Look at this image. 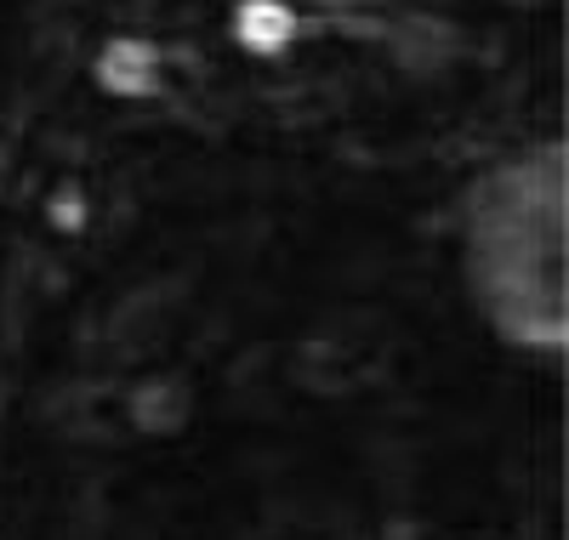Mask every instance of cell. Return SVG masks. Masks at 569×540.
<instances>
[{
	"mask_svg": "<svg viewBox=\"0 0 569 540\" xmlns=\"http://www.w3.org/2000/svg\"><path fill=\"white\" fill-rule=\"evenodd\" d=\"M228 34L240 40L246 52L268 58V52H279V46H291V34H297V12L284 7V0H240V7H233Z\"/></svg>",
	"mask_w": 569,
	"mask_h": 540,
	"instance_id": "7a4b0ae2",
	"label": "cell"
},
{
	"mask_svg": "<svg viewBox=\"0 0 569 540\" xmlns=\"http://www.w3.org/2000/svg\"><path fill=\"white\" fill-rule=\"evenodd\" d=\"M98 86L114 97H149L160 86V52L149 40H109L98 52Z\"/></svg>",
	"mask_w": 569,
	"mask_h": 540,
	"instance_id": "6da1fadb",
	"label": "cell"
},
{
	"mask_svg": "<svg viewBox=\"0 0 569 540\" xmlns=\"http://www.w3.org/2000/svg\"><path fill=\"white\" fill-rule=\"evenodd\" d=\"M46 211H52V222H63V228H80V217H86L80 188H74V182H63V188L52 193V206H46Z\"/></svg>",
	"mask_w": 569,
	"mask_h": 540,
	"instance_id": "3957f363",
	"label": "cell"
}]
</instances>
